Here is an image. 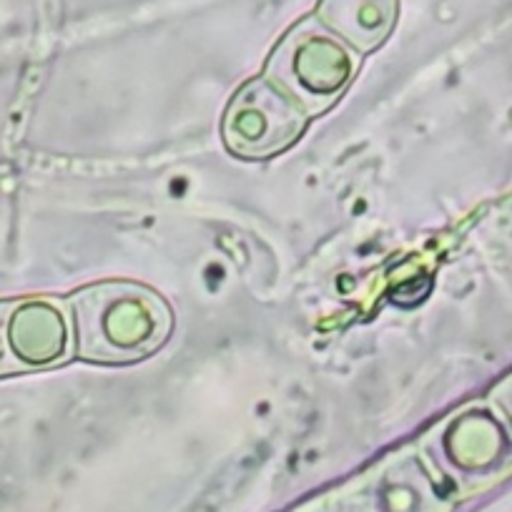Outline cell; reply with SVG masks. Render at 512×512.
<instances>
[{
    "mask_svg": "<svg viewBox=\"0 0 512 512\" xmlns=\"http://www.w3.org/2000/svg\"><path fill=\"white\" fill-rule=\"evenodd\" d=\"M76 352L86 362L128 364L146 359L169 339L174 317L149 287L106 282L71 297Z\"/></svg>",
    "mask_w": 512,
    "mask_h": 512,
    "instance_id": "obj_1",
    "label": "cell"
},
{
    "mask_svg": "<svg viewBox=\"0 0 512 512\" xmlns=\"http://www.w3.org/2000/svg\"><path fill=\"white\" fill-rule=\"evenodd\" d=\"M357 71V61L329 33L304 23L284 38L269 61V76L307 113L332 106Z\"/></svg>",
    "mask_w": 512,
    "mask_h": 512,
    "instance_id": "obj_3",
    "label": "cell"
},
{
    "mask_svg": "<svg viewBox=\"0 0 512 512\" xmlns=\"http://www.w3.org/2000/svg\"><path fill=\"white\" fill-rule=\"evenodd\" d=\"M307 111L272 78H254L236 91L221 123L231 154L241 159H269L287 151L302 136Z\"/></svg>",
    "mask_w": 512,
    "mask_h": 512,
    "instance_id": "obj_2",
    "label": "cell"
},
{
    "mask_svg": "<svg viewBox=\"0 0 512 512\" xmlns=\"http://www.w3.org/2000/svg\"><path fill=\"white\" fill-rule=\"evenodd\" d=\"M68 344L66 317L53 299L0 302V377L61 364Z\"/></svg>",
    "mask_w": 512,
    "mask_h": 512,
    "instance_id": "obj_4",
    "label": "cell"
}]
</instances>
